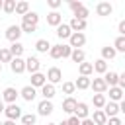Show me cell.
Returning a JSON list of instances; mask_svg holds the SVG:
<instances>
[{"label":"cell","mask_w":125,"mask_h":125,"mask_svg":"<svg viewBox=\"0 0 125 125\" xmlns=\"http://www.w3.org/2000/svg\"><path fill=\"white\" fill-rule=\"evenodd\" d=\"M4 115L10 119V121H16V119H21V107L18 105V104H8L6 107H4Z\"/></svg>","instance_id":"1"},{"label":"cell","mask_w":125,"mask_h":125,"mask_svg":"<svg viewBox=\"0 0 125 125\" xmlns=\"http://www.w3.org/2000/svg\"><path fill=\"white\" fill-rule=\"evenodd\" d=\"M20 37H21V27H20V25H10V27L6 29V39H8L10 43H18Z\"/></svg>","instance_id":"2"},{"label":"cell","mask_w":125,"mask_h":125,"mask_svg":"<svg viewBox=\"0 0 125 125\" xmlns=\"http://www.w3.org/2000/svg\"><path fill=\"white\" fill-rule=\"evenodd\" d=\"M47 80H49V84H59L61 80H62V72H61V68L59 66H51L49 70H47Z\"/></svg>","instance_id":"3"},{"label":"cell","mask_w":125,"mask_h":125,"mask_svg":"<svg viewBox=\"0 0 125 125\" xmlns=\"http://www.w3.org/2000/svg\"><path fill=\"white\" fill-rule=\"evenodd\" d=\"M68 45H70L72 49L84 47V45H86V35H84V33H72L70 39H68Z\"/></svg>","instance_id":"4"},{"label":"cell","mask_w":125,"mask_h":125,"mask_svg":"<svg viewBox=\"0 0 125 125\" xmlns=\"http://www.w3.org/2000/svg\"><path fill=\"white\" fill-rule=\"evenodd\" d=\"M18 96H20V92H18L16 88L8 86V88H6L4 92H2V102H8V104H16Z\"/></svg>","instance_id":"5"},{"label":"cell","mask_w":125,"mask_h":125,"mask_svg":"<svg viewBox=\"0 0 125 125\" xmlns=\"http://www.w3.org/2000/svg\"><path fill=\"white\" fill-rule=\"evenodd\" d=\"M37 113L43 115V117L51 115V113H53V102H51V100H41L39 105H37Z\"/></svg>","instance_id":"6"},{"label":"cell","mask_w":125,"mask_h":125,"mask_svg":"<svg viewBox=\"0 0 125 125\" xmlns=\"http://www.w3.org/2000/svg\"><path fill=\"white\" fill-rule=\"evenodd\" d=\"M88 115H90L88 104H84V102H78V104H76V109H74V117H78V119L82 121V119H88Z\"/></svg>","instance_id":"7"},{"label":"cell","mask_w":125,"mask_h":125,"mask_svg":"<svg viewBox=\"0 0 125 125\" xmlns=\"http://www.w3.org/2000/svg\"><path fill=\"white\" fill-rule=\"evenodd\" d=\"M102 111L105 113L107 119H109V117H117V113H119V104H115V102H107V104L104 105Z\"/></svg>","instance_id":"8"},{"label":"cell","mask_w":125,"mask_h":125,"mask_svg":"<svg viewBox=\"0 0 125 125\" xmlns=\"http://www.w3.org/2000/svg\"><path fill=\"white\" fill-rule=\"evenodd\" d=\"M68 25H70L72 33H82V31L86 29V25H88V23H86V20H78V18H72Z\"/></svg>","instance_id":"9"},{"label":"cell","mask_w":125,"mask_h":125,"mask_svg":"<svg viewBox=\"0 0 125 125\" xmlns=\"http://www.w3.org/2000/svg\"><path fill=\"white\" fill-rule=\"evenodd\" d=\"M39 66H41V62H39L37 57H27V59H25V70H29L31 74L39 72Z\"/></svg>","instance_id":"10"},{"label":"cell","mask_w":125,"mask_h":125,"mask_svg":"<svg viewBox=\"0 0 125 125\" xmlns=\"http://www.w3.org/2000/svg\"><path fill=\"white\" fill-rule=\"evenodd\" d=\"M20 96H21L25 102H33L35 96H37V90H35L33 86H23V88L20 90Z\"/></svg>","instance_id":"11"},{"label":"cell","mask_w":125,"mask_h":125,"mask_svg":"<svg viewBox=\"0 0 125 125\" xmlns=\"http://www.w3.org/2000/svg\"><path fill=\"white\" fill-rule=\"evenodd\" d=\"M10 68H12V72H14V74H21V72L25 70V61H23L21 57H20V59H12Z\"/></svg>","instance_id":"12"},{"label":"cell","mask_w":125,"mask_h":125,"mask_svg":"<svg viewBox=\"0 0 125 125\" xmlns=\"http://www.w3.org/2000/svg\"><path fill=\"white\" fill-rule=\"evenodd\" d=\"M45 84H47V76H45V74H41V72L31 74V84H29V86H33V88H43Z\"/></svg>","instance_id":"13"},{"label":"cell","mask_w":125,"mask_h":125,"mask_svg":"<svg viewBox=\"0 0 125 125\" xmlns=\"http://www.w3.org/2000/svg\"><path fill=\"white\" fill-rule=\"evenodd\" d=\"M90 88H92L96 94H104V92L107 90V84H105V80H104V78H94V80H92V84H90Z\"/></svg>","instance_id":"14"},{"label":"cell","mask_w":125,"mask_h":125,"mask_svg":"<svg viewBox=\"0 0 125 125\" xmlns=\"http://www.w3.org/2000/svg\"><path fill=\"white\" fill-rule=\"evenodd\" d=\"M111 12H113V6L109 2H98V6H96V14L98 16H109Z\"/></svg>","instance_id":"15"},{"label":"cell","mask_w":125,"mask_h":125,"mask_svg":"<svg viewBox=\"0 0 125 125\" xmlns=\"http://www.w3.org/2000/svg\"><path fill=\"white\" fill-rule=\"evenodd\" d=\"M70 35H72V29H70L68 23H61L57 27V37L59 39H70Z\"/></svg>","instance_id":"16"},{"label":"cell","mask_w":125,"mask_h":125,"mask_svg":"<svg viewBox=\"0 0 125 125\" xmlns=\"http://www.w3.org/2000/svg\"><path fill=\"white\" fill-rule=\"evenodd\" d=\"M104 80H105L107 88H113V86H117V82H119V74L113 72V70H107V72L104 74Z\"/></svg>","instance_id":"17"},{"label":"cell","mask_w":125,"mask_h":125,"mask_svg":"<svg viewBox=\"0 0 125 125\" xmlns=\"http://www.w3.org/2000/svg\"><path fill=\"white\" fill-rule=\"evenodd\" d=\"M76 104H78V102H76V100H74L72 96H68V98H66V100L62 102V111H64V113H70V115H74Z\"/></svg>","instance_id":"18"},{"label":"cell","mask_w":125,"mask_h":125,"mask_svg":"<svg viewBox=\"0 0 125 125\" xmlns=\"http://www.w3.org/2000/svg\"><path fill=\"white\" fill-rule=\"evenodd\" d=\"M47 23L53 25V27H59V25L62 23V16H61L59 12H49V14H47Z\"/></svg>","instance_id":"19"},{"label":"cell","mask_w":125,"mask_h":125,"mask_svg":"<svg viewBox=\"0 0 125 125\" xmlns=\"http://www.w3.org/2000/svg\"><path fill=\"white\" fill-rule=\"evenodd\" d=\"M90 119L94 121V125H105V123H107V117H105V113H104L102 109H94V115H92Z\"/></svg>","instance_id":"20"},{"label":"cell","mask_w":125,"mask_h":125,"mask_svg":"<svg viewBox=\"0 0 125 125\" xmlns=\"http://www.w3.org/2000/svg\"><path fill=\"white\" fill-rule=\"evenodd\" d=\"M123 94H125V92H123L119 86H113V88H109V100H111V102H115V104L123 100Z\"/></svg>","instance_id":"21"},{"label":"cell","mask_w":125,"mask_h":125,"mask_svg":"<svg viewBox=\"0 0 125 125\" xmlns=\"http://www.w3.org/2000/svg\"><path fill=\"white\" fill-rule=\"evenodd\" d=\"M90 84H92L90 76H78V78H76V82H74V86H76L78 90H88V88H90Z\"/></svg>","instance_id":"22"},{"label":"cell","mask_w":125,"mask_h":125,"mask_svg":"<svg viewBox=\"0 0 125 125\" xmlns=\"http://www.w3.org/2000/svg\"><path fill=\"white\" fill-rule=\"evenodd\" d=\"M78 72H80V76H90V74L94 72V64L84 61L82 64H78Z\"/></svg>","instance_id":"23"},{"label":"cell","mask_w":125,"mask_h":125,"mask_svg":"<svg viewBox=\"0 0 125 125\" xmlns=\"http://www.w3.org/2000/svg\"><path fill=\"white\" fill-rule=\"evenodd\" d=\"M41 96H43V100H53V96H55V86L47 82V84L41 88Z\"/></svg>","instance_id":"24"},{"label":"cell","mask_w":125,"mask_h":125,"mask_svg":"<svg viewBox=\"0 0 125 125\" xmlns=\"http://www.w3.org/2000/svg\"><path fill=\"white\" fill-rule=\"evenodd\" d=\"M21 21H23V23H29V25H37V21H39V16H37L35 12H31V10H29V12H27V14L21 18Z\"/></svg>","instance_id":"25"},{"label":"cell","mask_w":125,"mask_h":125,"mask_svg":"<svg viewBox=\"0 0 125 125\" xmlns=\"http://www.w3.org/2000/svg\"><path fill=\"white\" fill-rule=\"evenodd\" d=\"M23 49H25V47H23V45L18 41V43H12V47H10V53H12V57H14V59H20V57L23 55Z\"/></svg>","instance_id":"26"},{"label":"cell","mask_w":125,"mask_h":125,"mask_svg":"<svg viewBox=\"0 0 125 125\" xmlns=\"http://www.w3.org/2000/svg\"><path fill=\"white\" fill-rule=\"evenodd\" d=\"M115 55H117V51H115L113 47H109V45H107V47H102V59H104L105 62H107V61H111Z\"/></svg>","instance_id":"27"},{"label":"cell","mask_w":125,"mask_h":125,"mask_svg":"<svg viewBox=\"0 0 125 125\" xmlns=\"http://www.w3.org/2000/svg\"><path fill=\"white\" fill-rule=\"evenodd\" d=\"M70 59H72L74 62H78V64H82V62L86 61V53H84L82 49H72V55H70Z\"/></svg>","instance_id":"28"},{"label":"cell","mask_w":125,"mask_h":125,"mask_svg":"<svg viewBox=\"0 0 125 125\" xmlns=\"http://www.w3.org/2000/svg\"><path fill=\"white\" fill-rule=\"evenodd\" d=\"M92 64H94V70H96L98 74H105V72H107V62H105L104 59H98V61H94Z\"/></svg>","instance_id":"29"},{"label":"cell","mask_w":125,"mask_h":125,"mask_svg":"<svg viewBox=\"0 0 125 125\" xmlns=\"http://www.w3.org/2000/svg\"><path fill=\"white\" fill-rule=\"evenodd\" d=\"M92 104H94V107H98V109H104V105L107 104V100H105V96H104V94H94V98H92Z\"/></svg>","instance_id":"30"},{"label":"cell","mask_w":125,"mask_h":125,"mask_svg":"<svg viewBox=\"0 0 125 125\" xmlns=\"http://www.w3.org/2000/svg\"><path fill=\"white\" fill-rule=\"evenodd\" d=\"M27 12H29V4H27L25 0H21V2H16V14H18V16H21V18H23Z\"/></svg>","instance_id":"31"},{"label":"cell","mask_w":125,"mask_h":125,"mask_svg":"<svg viewBox=\"0 0 125 125\" xmlns=\"http://www.w3.org/2000/svg\"><path fill=\"white\" fill-rule=\"evenodd\" d=\"M49 57L51 59H62V45H51Z\"/></svg>","instance_id":"32"},{"label":"cell","mask_w":125,"mask_h":125,"mask_svg":"<svg viewBox=\"0 0 125 125\" xmlns=\"http://www.w3.org/2000/svg\"><path fill=\"white\" fill-rule=\"evenodd\" d=\"M35 49H37L39 53H49V49H51V43H49L47 39H39V41L35 43Z\"/></svg>","instance_id":"33"},{"label":"cell","mask_w":125,"mask_h":125,"mask_svg":"<svg viewBox=\"0 0 125 125\" xmlns=\"http://www.w3.org/2000/svg\"><path fill=\"white\" fill-rule=\"evenodd\" d=\"M35 121H37L35 113H23L21 115V125H35Z\"/></svg>","instance_id":"34"},{"label":"cell","mask_w":125,"mask_h":125,"mask_svg":"<svg viewBox=\"0 0 125 125\" xmlns=\"http://www.w3.org/2000/svg\"><path fill=\"white\" fill-rule=\"evenodd\" d=\"M12 53H10V49H4V47H0V64L2 62H12Z\"/></svg>","instance_id":"35"},{"label":"cell","mask_w":125,"mask_h":125,"mask_svg":"<svg viewBox=\"0 0 125 125\" xmlns=\"http://www.w3.org/2000/svg\"><path fill=\"white\" fill-rule=\"evenodd\" d=\"M113 49H115L117 53H125V37H123V35H119V37L113 41Z\"/></svg>","instance_id":"36"},{"label":"cell","mask_w":125,"mask_h":125,"mask_svg":"<svg viewBox=\"0 0 125 125\" xmlns=\"http://www.w3.org/2000/svg\"><path fill=\"white\" fill-rule=\"evenodd\" d=\"M2 10H4L6 14H14V12H16V0H4Z\"/></svg>","instance_id":"37"},{"label":"cell","mask_w":125,"mask_h":125,"mask_svg":"<svg viewBox=\"0 0 125 125\" xmlns=\"http://www.w3.org/2000/svg\"><path fill=\"white\" fill-rule=\"evenodd\" d=\"M90 16V10L86 8V6H82V8H78L76 12H74V18H78V20H86Z\"/></svg>","instance_id":"38"},{"label":"cell","mask_w":125,"mask_h":125,"mask_svg":"<svg viewBox=\"0 0 125 125\" xmlns=\"http://www.w3.org/2000/svg\"><path fill=\"white\" fill-rule=\"evenodd\" d=\"M74 90H76V86H74V82H62V94H74Z\"/></svg>","instance_id":"39"},{"label":"cell","mask_w":125,"mask_h":125,"mask_svg":"<svg viewBox=\"0 0 125 125\" xmlns=\"http://www.w3.org/2000/svg\"><path fill=\"white\" fill-rule=\"evenodd\" d=\"M20 27H21V33H33L37 29V25H29V23H23V21H21Z\"/></svg>","instance_id":"40"},{"label":"cell","mask_w":125,"mask_h":125,"mask_svg":"<svg viewBox=\"0 0 125 125\" xmlns=\"http://www.w3.org/2000/svg\"><path fill=\"white\" fill-rule=\"evenodd\" d=\"M61 0H47V6L51 8V12H57V8H61Z\"/></svg>","instance_id":"41"},{"label":"cell","mask_w":125,"mask_h":125,"mask_svg":"<svg viewBox=\"0 0 125 125\" xmlns=\"http://www.w3.org/2000/svg\"><path fill=\"white\" fill-rule=\"evenodd\" d=\"M82 6H84V4H82L80 0H72V2H68V8H70L72 12H76V10H78V8H82Z\"/></svg>","instance_id":"42"},{"label":"cell","mask_w":125,"mask_h":125,"mask_svg":"<svg viewBox=\"0 0 125 125\" xmlns=\"http://www.w3.org/2000/svg\"><path fill=\"white\" fill-rule=\"evenodd\" d=\"M70 55H72V47H70V45H64V43H62V59H68Z\"/></svg>","instance_id":"43"},{"label":"cell","mask_w":125,"mask_h":125,"mask_svg":"<svg viewBox=\"0 0 125 125\" xmlns=\"http://www.w3.org/2000/svg\"><path fill=\"white\" fill-rule=\"evenodd\" d=\"M117 86L125 92V72H121V74H119V82H117Z\"/></svg>","instance_id":"44"},{"label":"cell","mask_w":125,"mask_h":125,"mask_svg":"<svg viewBox=\"0 0 125 125\" xmlns=\"http://www.w3.org/2000/svg\"><path fill=\"white\" fill-rule=\"evenodd\" d=\"M107 125H123V123H121L119 117H109V119H107Z\"/></svg>","instance_id":"45"},{"label":"cell","mask_w":125,"mask_h":125,"mask_svg":"<svg viewBox=\"0 0 125 125\" xmlns=\"http://www.w3.org/2000/svg\"><path fill=\"white\" fill-rule=\"evenodd\" d=\"M66 123H68V125H80V119L74 117V115H70V117L66 119Z\"/></svg>","instance_id":"46"},{"label":"cell","mask_w":125,"mask_h":125,"mask_svg":"<svg viewBox=\"0 0 125 125\" xmlns=\"http://www.w3.org/2000/svg\"><path fill=\"white\" fill-rule=\"evenodd\" d=\"M117 31H119V35H123V37H125V20H121V21H119Z\"/></svg>","instance_id":"47"},{"label":"cell","mask_w":125,"mask_h":125,"mask_svg":"<svg viewBox=\"0 0 125 125\" xmlns=\"http://www.w3.org/2000/svg\"><path fill=\"white\" fill-rule=\"evenodd\" d=\"M80 125H94V121L88 117V119H82V121H80Z\"/></svg>","instance_id":"48"},{"label":"cell","mask_w":125,"mask_h":125,"mask_svg":"<svg viewBox=\"0 0 125 125\" xmlns=\"http://www.w3.org/2000/svg\"><path fill=\"white\" fill-rule=\"evenodd\" d=\"M119 111H123V113H125V98L119 102Z\"/></svg>","instance_id":"49"},{"label":"cell","mask_w":125,"mask_h":125,"mask_svg":"<svg viewBox=\"0 0 125 125\" xmlns=\"http://www.w3.org/2000/svg\"><path fill=\"white\" fill-rule=\"evenodd\" d=\"M2 125H16V121H10V119H6V121H4Z\"/></svg>","instance_id":"50"},{"label":"cell","mask_w":125,"mask_h":125,"mask_svg":"<svg viewBox=\"0 0 125 125\" xmlns=\"http://www.w3.org/2000/svg\"><path fill=\"white\" fill-rule=\"evenodd\" d=\"M4 107H6V105H4V102L0 100V113H4Z\"/></svg>","instance_id":"51"},{"label":"cell","mask_w":125,"mask_h":125,"mask_svg":"<svg viewBox=\"0 0 125 125\" xmlns=\"http://www.w3.org/2000/svg\"><path fill=\"white\" fill-rule=\"evenodd\" d=\"M57 125H68V123H66V121H61V123H57Z\"/></svg>","instance_id":"52"},{"label":"cell","mask_w":125,"mask_h":125,"mask_svg":"<svg viewBox=\"0 0 125 125\" xmlns=\"http://www.w3.org/2000/svg\"><path fill=\"white\" fill-rule=\"evenodd\" d=\"M2 6H4V0H0V10H2Z\"/></svg>","instance_id":"53"},{"label":"cell","mask_w":125,"mask_h":125,"mask_svg":"<svg viewBox=\"0 0 125 125\" xmlns=\"http://www.w3.org/2000/svg\"><path fill=\"white\" fill-rule=\"evenodd\" d=\"M47 125H57V123H47Z\"/></svg>","instance_id":"54"},{"label":"cell","mask_w":125,"mask_h":125,"mask_svg":"<svg viewBox=\"0 0 125 125\" xmlns=\"http://www.w3.org/2000/svg\"><path fill=\"white\" fill-rule=\"evenodd\" d=\"M0 72H2V64H0Z\"/></svg>","instance_id":"55"},{"label":"cell","mask_w":125,"mask_h":125,"mask_svg":"<svg viewBox=\"0 0 125 125\" xmlns=\"http://www.w3.org/2000/svg\"><path fill=\"white\" fill-rule=\"evenodd\" d=\"M0 125H2V121H0Z\"/></svg>","instance_id":"56"}]
</instances>
